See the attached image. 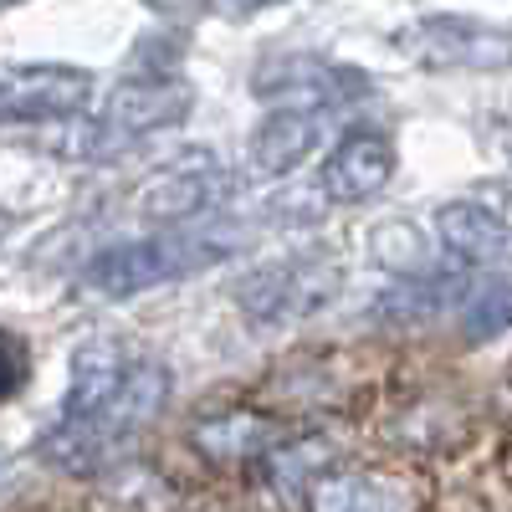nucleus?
I'll use <instances>...</instances> for the list:
<instances>
[{"label": "nucleus", "mask_w": 512, "mask_h": 512, "mask_svg": "<svg viewBox=\"0 0 512 512\" xmlns=\"http://www.w3.org/2000/svg\"><path fill=\"white\" fill-rule=\"evenodd\" d=\"M169 400V369L159 359H128L118 338H88L72 354V384L57 425L41 436V461L72 477L103 466L134 441Z\"/></svg>", "instance_id": "nucleus-1"}, {"label": "nucleus", "mask_w": 512, "mask_h": 512, "mask_svg": "<svg viewBox=\"0 0 512 512\" xmlns=\"http://www.w3.org/2000/svg\"><path fill=\"white\" fill-rule=\"evenodd\" d=\"M395 52L431 72H497L512 67V31L477 16H420L395 36Z\"/></svg>", "instance_id": "nucleus-2"}, {"label": "nucleus", "mask_w": 512, "mask_h": 512, "mask_svg": "<svg viewBox=\"0 0 512 512\" xmlns=\"http://www.w3.org/2000/svg\"><path fill=\"white\" fill-rule=\"evenodd\" d=\"M210 256H216V241L190 236V231L123 241V246H108L103 256H93L88 287H98L103 297H134V292H149L159 282H175V277L205 267Z\"/></svg>", "instance_id": "nucleus-3"}, {"label": "nucleus", "mask_w": 512, "mask_h": 512, "mask_svg": "<svg viewBox=\"0 0 512 512\" xmlns=\"http://www.w3.org/2000/svg\"><path fill=\"white\" fill-rule=\"evenodd\" d=\"M195 93L185 88V82L175 77H123L118 88L103 98V113L98 123L88 128V154L108 159V154H123L128 144H139L144 134H154V128H175L185 113H190Z\"/></svg>", "instance_id": "nucleus-4"}, {"label": "nucleus", "mask_w": 512, "mask_h": 512, "mask_svg": "<svg viewBox=\"0 0 512 512\" xmlns=\"http://www.w3.org/2000/svg\"><path fill=\"white\" fill-rule=\"evenodd\" d=\"M338 282H344V272H338L328 256H287L277 267L251 272L236 287V303L251 323H287V318L318 313L338 292Z\"/></svg>", "instance_id": "nucleus-5"}, {"label": "nucleus", "mask_w": 512, "mask_h": 512, "mask_svg": "<svg viewBox=\"0 0 512 512\" xmlns=\"http://www.w3.org/2000/svg\"><path fill=\"white\" fill-rule=\"evenodd\" d=\"M93 98V77L82 67H16L0 77V128L72 118Z\"/></svg>", "instance_id": "nucleus-6"}, {"label": "nucleus", "mask_w": 512, "mask_h": 512, "mask_svg": "<svg viewBox=\"0 0 512 512\" xmlns=\"http://www.w3.org/2000/svg\"><path fill=\"white\" fill-rule=\"evenodd\" d=\"M221 190H226L221 164L205 149H190L185 159H175V164H164L159 175H149V185L134 195V205L149 221H190V216L216 205Z\"/></svg>", "instance_id": "nucleus-7"}, {"label": "nucleus", "mask_w": 512, "mask_h": 512, "mask_svg": "<svg viewBox=\"0 0 512 512\" xmlns=\"http://www.w3.org/2000/svg\"><path fill=\"white\" fill-rule=\"evenodd\" d=\"M395 175V144L384 134H349L328 159H323V195L328 200H344L359 205L369 195H379Z\"/></svg>", "instance_id": "nucleus-8"}, {"label": "nucleus", "mask_w": 512, "mask_h": 512, "mask_svg": "<svg viewBox=\"0 0 512 512\" xmlns=\"http://www.w3.org/2000/svg\"><path fill=\"white\" fill-rule=\"evenodd\" d=\"M420 497L410 482L384 472H323L308 487V512H415Z\"/></svg>", "instance_id": "nucleus-9"}, {"label": "nucleus", "mask_w": 512, "mask_h": 512, "mask_svg": "<svg viewBox=\"0 0 512 512\" xmlns=\"http://www.w3.org/2000/svg\"><path fill=\"white\" fill-rule=\"evenodd\" d=\"M256 93L262 98H277V103H297V108H318V103H344L349 88H359V77L344 72V67H328V62H313V57H282L272 67H256Z\"/></svg>", "instance_id": "nucleus-10"}, {"label": "nucleus", "mask_w": 512, "mask_h": 512, "mask_svg": "<svg viewBox=\"0 0 512 512\" xmlns=\"http://www.w3.org/2000/svg\"><path fill=\"white\" fill-rule=\"evenodd\" d=\"M436 236H441V246L456 256V262H472V267H492V262H502V256L512 251V231L477 200L441 205L436 210Z\"/></svg>", "instance_id": "nucleus-11"}, {"label": "nucleus", "mask_w": 512, "mask_h": 512, "mask_svg": "<svg viewBox=\"0 0 512 512\" xmlns=\"http://www.w3.org/2000/svg\"><path fill=\"white\" fill-rule=\"evenodd\" d=\"M318 149V113H303V108H277L262 118L251 139V164L262 180H282L292 175L297 164Z\"/></svg>", "instance_id": "nucleus-12"}, {"label": "nucleus", "mask_w": 512, "mask_h": 512, "mask_svg": "<svg viewBox=\"0 0 512 512\" xmlns=\"http://www.w3.org/2000/svg\"><path fill=\"white\" fill-rule=\"evenodd\" d=\"M267 441H272V431H267V420H256V415H221V420L195 425V446H200L210 461L262 456Z\"/></svg>", "instance_id": "nucleus-13"}, {"label": "nucleus", "mask_w": 512, "mask_h": 512, "mask_svg": "<svg viewBox=\"0 0 512 512\" xmlns=\"http://www.w3.org/2000/svg\"><path fill=\"white\" fill-rule=\"evenodd\" d=\"M507 328H512V277H487L461 297V333L472 344H487Z\"/></svg>", "instance_id": "nucleus-14"}, {"label": "nucleus", "mask_w": 512, "mask_h": 512, "mask_svg": "<svg viewBox=\"0 0 512 512\" xmlns=\"http://www.w3.org/2000/svg\"><path fill=\"white\" fill-rule=\"evenodd\" d=\"M31 379V354H26V338L0 328V405L16 400Z\"/></svg>", "instance_id": "nucleus-15"}, {"label": "nucleus", "mask_w": 512, "mask_h": 512, "mask_svg": "<svg viewBox=\"0 0 512 512\" xmlns=\"http://www.w3.org/2000/svg\"><path fill=\"white\" fill-rule=\"evenodd\" d=\"M216 16H231V21H241V16H251V11H267V6H282V0H205Z\"/></svg>", "instance_id": "nucleus-16"}, {"label": "nucleus", "mask_w": 512, "mask_h": 512, "mask_svg": "<svg viewBox=\"0 0 512 512\" xmlns=\"http://www.w3.org/2000/svg\"><path fill=\"white\" fill-rule=\"evenodd\" d=\"M0 6H21V0H0Z\"/></svg>", "instance_id": "nucleus-17"}]
</instances>
